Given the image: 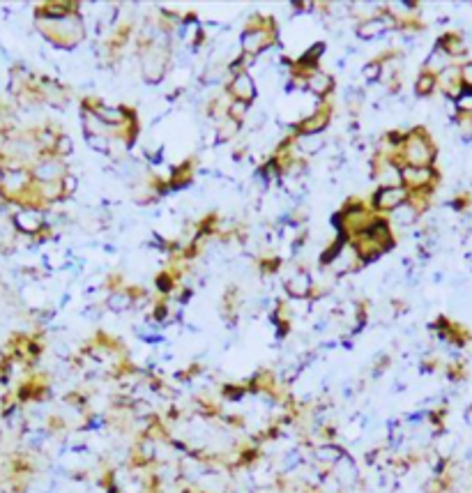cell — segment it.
Masks as SVG:
<instances>
[{"mask_svg":"<svg viewBox=\"0 0 472 493\" xmlns=\"http://www.w3.org/2000/svg\"><path fill=\"white\" fill-rule=\"evenodd\" d=\"M299 148H302L304 152H318L323 148L321 134H316V136H302V138H299Z\"/></svg>","mask_w":472,"mask_h":493,"instance_id":"obj_11","label":"cell"},{"mask_svg":"<svg viewBox=\"0 0 472 493\" xmlns=\"http://www.w3.org/2000/svg\"><path fill=\"white\" fill-rule=\"evenodd\" d=\"M415 217H417V210H415L413 205H401L394 210V219H397L399 224H413Z\"/></svg>","mask_w":472,"mask_h":493,"instance_id":"obj_10","label":"cell"},{"mask_svg":"<svg viewBox=\"0 0 472 493\" xmlns=\"http://www.w3.org/2000/svg\"><path fill=\"white\" fill-rule=\"evenodd\" d=\"M309 88H311V92H316V95H325V92L332 88V79L325 74H313V76H309Z\"/></svg>","mask_w":472,"mask_h":493,"instance_id":"obj_9","label":"cell"},{"mask_svg":"<svg viewBox=\"0 0 472 493\" xmlns=\"http://www.w3.org/2000/svg\"><path fill=\"white\" fill-rule=\"evenodd\" d=\"M385 28H389V23H385V19H371V21L359 26L357 33H359V37L371 39V37H378L380 33H385Z\"/></svg>","mask_w":472,"mask_h":493,"instance_id":"obj_7","label":"cell"},{"mask_svg":"<svg viewBox=\"0 0 472 493\" xmlns=\"http://www.w3.org/2000/svg\"><path fill=\"white\" fill-rule=\"evenodd\" d=\"M406 201V189L403 187H380L378 194L373 196L375 207L380 210H397Z\"/></svg>","mask_w":472,"mask_h":493,"instance_id":"obj_2","label":"cell"},{"mask_svg":"<svg viewBox=\"0 0 472 493\" xmlns=\"http://www.w3.org/2000/svg\"><path fill=\"white\" fill-rule=\"evenodd\" d=\"M431 178H433V171L431 168H406V171H401V180L403 182H408L410 187H415V189H419V187H429Z\"/></svg>","mask_w":472,"mask_h":493,"instance_id":"obj_3","label":"cell"},{"mask_svg":"<svg viewBox=\"0 0 472 493\" xmlns=\"http://www.w3.org/2000/svg\"><path fill=\"white\" fill-rule=\"evenodd\" d=\"M364 76H366V79H378V76H380V65H378V62H371V65L364 67Z\"/></svg>","mask_w":472,"mask_h":493,"instance_id":"obj_14","label":"cell"},{"mask_svg":"<svg viewBox=\"0 0 472 493\" xmlns=\"http://www.w3.org/2000/svg\"><path fill=\"white\" fill-rule=\"evenodd\" d=\"M461 79H463V86L472 88V62H467V65L461 69Z\"/></svg>","mask_w":472,"mask_h":493,"instance_id":"obj_13","label":"cell"},{"mask_svg":"<svg viewBox=\"0 0 472 493\" xmlns=\"http://www.w3.org/2000/svg\"><path fill=\"white\" fill-rule=\"evenodd\" d=\"M242 46H245L247 53H258L265 46H270V33H265V30H249L242 37Z\"/></svg>","mask_w":472,"mask_h":493,"instance_id":"obj_6","label":"cell"},{"mask_svg":"<svg viewBox=\"0 0 472 493\" xmlns=\"http://www.w3.org/2000/svg\"><path fill=\"white\" fill-rule=\"evenodd\" d=\"M288 291L293 293V295H297V298H304V295H306V293L311 291L309 276H306V274H295V276H290V281H288Z\"/></svg>","mask_w":472,"mask_h":493,"instance_id":"obj_8","label":"cell"},{"mask_svg":"<svg viewBox=\"0 0 472 493\" xmlns=\"http://www.w3.org/2000/svg\"><path fill=\"white\" fill-rule=\"evenodd\" d=\"M433 86H435V76L433 74H424L422 79L417 81V92H419V95H429V92L433 90Z\"/></svg>","mask_w":472,"mask_h":493,"instance_id":"obj_12","label":"cell"},{"mask_svg":"<svg viewBox=\"0 0 472 493\" xmlns=\"http://www.w3.org/2000/svg\"><path fill=\"white\" fill-rule=\"evenodd\" d=\"M327 122H330L327 111H318V113H311L306 120L299 122V131H302V136H316V134H321V131L325 129Z\"/></svg>","mask_w":472,"mask_h":493,"instance_id":"obj_4","label":"cell"},{"mask_svg":"<svg viewBox=\"0 0 472 493\" xmlns=\"http://www.w3.org/2000/svg\"><path fill=\"white\" fill-rule=\"evenodd\" d=\"M406 159L413 164L415 168H424L426 164L431 162V159H433V146L426 141V136H422V134L408 136Z\"/></svg>","mask_w":472,"mask_h":493,"instance_id":"obj_1","label":"cell"},{"mask_svg":"<svg viewBox=\"0 0 472 493\" xmlns=\"http://www.w3.org/2000/svg\"><path fill=\"white\" fill-rule=\"evenodd\" d=\"M230 90H233V95L238 97V102H245V104H249L251 99L256 97L254 81H251V76H247V74H238V76H235V81H233V86H230Z\"/></svg>","mask_w":472,"mask_h":493,"instance_id":"obj_5","label":"cell"}]
</instances>
